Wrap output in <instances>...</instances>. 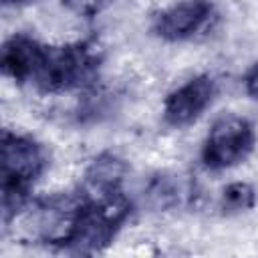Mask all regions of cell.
<instances>
[{
  "label": "cell",
  "mask_w": 258,
  "mask_h": 258,
  "mask_svg": "<svg viewBox=\"0 0 258 258\" xmlns=\"http://www.w3.org/2000/svg\"><path fill=\"white\" fill-rule=\"evenodd\" d=\"M48 151L30 135L10 129L2 131L0 139V210L2 224L8 228L30 204L32 183L46 171Z\"/></svg>",
  "instance_id": "1"
},
{
  "label": "cell",
  "mask_w": 258,
  "mask_h": 258,
  "mask_svg": "<svg viewBox=\"0 0 258 258\" xmlns=\"http://www.w3.org/2000/svg\"><path fill=\"white\" fill-rule=\"evenodd\" d=\"M101 62V48L91 40L46 46L44 60L32 85L46 95L87 89L97 81Z\"/></svg>",
  "instance_id": "2"
},
{
  "label": "cell",
  "mask_w": 258,
  "mask_h": 258,
  "mask_svg": "<svg viewBox=\"0 0 258 258\" xmlns=\"http://www.w3.org/2000/svg\"><path fill=\"white\" fill-rule=\"evenodd\" d=\"M129 214L131 202L127 196L113 200H87L83 196V208L62 252L81 256L103 252L107 246H111Z\"/></svg>",
  "instance_id": "3"
},
{
  "label": "cell",
  "mask_w": 258,
  "mask_h": 258,
  "mask_svg": "<svg viewBox=\"0 0 258 258\" xmlns=\"http://www.w3.org/2000/svg\"><path fill=\"white\" fill-rule=\"evenodd\" d=\"M256 129L240 115H222L214 121L202 145V161L212 171L230 169L254 151Z\"/></svg>",
  "instance_id": "4"
},
{
  "label": "cell",
  "mask_w": 258,
  "mask_h": 258,
  "mask_svg": "<svg viewBox=\"0 0 258 258\" xmlns=\"http://www.w3.org/2000/svg\"><path fill=\"white\" fill-rule=\"evenodd\" d=\"M28 214V230L36 244L54 246L58 250L64 248L79 212L83 208V196L77 194H56L44 200L34 202Z\"/></svg>",
  "instance_id": "5"
},
{
  "label": "cell",
  "mask_w": 258,
  "mask_h": 258,
  "mask_svg": "<svg viewBox=\"0 0 258 258\" xmlns=\"http://www.w3.org/2000/svg\"><path fill=\"white\" fill-rule=\"evenodd\" d=\"M218 85L210 75H198L173 89L163 101V123L173 129H183L196 123L214 103Z\"/></svg>",
  "instance_id": "6"
},
{
  "label": "cell",
  "mask_w": 258,
  "mask_h": 258,
  "mask_svg": "<svg viewBox=\"0 0 258 258\" xmlns=\"http://www.w3.org/2000/svg\"><path fill=\"white\" fill-rule=\"evenodd\" d=\"M212 18V0H181L157 12L151 30L165 42H183L200 34Z\"/></svg>",
  "instance_id": "7"
},
{
  "label": "cell",
  "mask_w": 258,
  "mask_h": 258,
  "mask_svg": "<svg viewBox=\"0 0 258 258\" xmlns=\"http://www.w3.org/2000/svg\"><path fill=\"white\" fill-rule=\"evenodd\" d=\"M127 169L125 159L113 151H103L87 165L79 191L87 200H113L125 196L123 181Z\"/></svg>",
  "instance_id": "8"
},
{
  "label": "cell",
  "mask_w": 258,
  "mask_h": 258,
  "mask_svg": "<svg viewBox=\"0 0 258 258\" xmlns=\"http://www.w3.org/2000/svg\"><path fill=\"white\" fill-rule=\"evenodd\" d=\"M46 46L40 44L36 38L16 32L10 38L4 40L2 52H0V67L6 77L16 81L18 85L34 83L38 69L44 60Z\"/></svg>",
  "instance_id": "9"
},
{
  "label": "cell",
  "mask_w": 258,
  "mask_h": 258,
  "mask_svg": "<svg viewBox=\"0 0 258 258\" xmlns=\"http://www.w3.org/2000/svg\"><path fill=\"white\" fill-rule=\"evenodd\" d=\"M256 206V189L246 181H232L222 189L220 210L226 216L248 212Z\"/></svg>",
  "instance_id": "10"
},
{
  "label": "cell",
  "mask_w": 258,
  "mask_h": 258,
  "mask_svg": "<svg viewBox=\"0 0 258 258\" xmlns=\"http://www.w3.org/2000/svg\"><path fill=\"white\" fill-rule=\"evenodd\" d=\"M147 196L155 208H169V206L177 204V200H179V185L175 183V179L171 175L163 173V175L153 177V181L149 183Z\"/></svg>",
  "instance_id": "11"
},
{
  "label": "cell",
  "mask_w": 258,
  "mask_h": 258,
  "mask_svg": "<svg viewBox=\"0 0 258 258\" xmlns=\"http://www.w3.org/2000/svg\"><path fill=\"white\" fill-rule=\"evenodd\" d=\"M111 2L113 0H62V6L77 16L91 18V16L101 14L105 8H109Z\"/></svg>",
  "instance_id": "12"
},
{
  "label": "cell",
  "mask_w": 258,
  "mask_h": 258,
  "mask_svg": "<svg viewBox=\"0 0 258 258\" xmlns=\"http://www.w3.org/2000/svg\"><path fill=\"white\" fill-rule=\"evenodd\" d=\"M244 91L250 99L258 101V62H254L244 75Z\"/></svg>",
  "instance_id": "13"
},
{
  "label": "cell",
  "mask_w": 258,
  "mask_h": 258,
  "mask_svg": "<svg viewBox=\"0 0 258 258\" xmlns=\"http://www.w3.org/2000/svg\"><path fill=\"white\" fill-rule=\"evenodd\" d=\"M34 2H38V0H2L4 6H28Z\"/></svg>",
  "instance_id": "14"
}]
</instances>
